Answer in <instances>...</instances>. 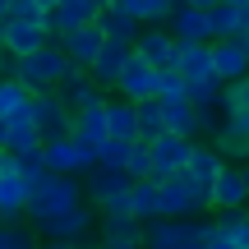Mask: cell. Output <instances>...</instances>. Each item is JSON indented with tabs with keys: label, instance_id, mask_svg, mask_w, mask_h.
Listing matches in <instances>:
<instances>
[{
	"label": "cell",
	"instance_id": "6da1fadb",
	"mask_svg": "<svg viewBox=\"0 0 249 249\" xmlns=\"http://www.w3.org/2000/svg\"><path fill=\"white\" fill-rule=\"evenodd\" d=\"M74 74V65L60 55V46H42L37 55H28V60H9V79L18 83V88H28L37 97V92H55L65 79Z\"/></svg>",
	"mask_w": 249,
	"mask_h": 249
},
{
	"label": "cell",
	"instance_id": "7a4b0ae2",
	"mask_svg": "<svg viewBox=\"0 0 249 249\" xmlns=\"http://www.w3.org/2000/svg\"><path fill=\"white\" fill-rule=\"evenodd\" d=\"M79 203H83V185H79V180H70V176H42L33 189H28L23 217H28V226H42V222L70 213V208H79Z\"/></svg>",
	"mask_w": 249,
	"mask_h": 249
},
{
	"label": "cell",
	"instance_id": "3957f363",
	"mask_svg": "<svg viewBox=\"0 0 249 249\" xmlns=\"http://www.w3.org/2000/svg\"><path fill=\"white\" fill-rule=\"evenodd\" d=\"M28 231L37 235V240H51V245H70V249H83L97 235V213H92L88 203H79V208H70V213H60V217H51V222H42V226H28Z\"/></svg>",
	"mask_w": 249,
	"mask_h": 249
},
{
	"label": "cell",
	"instance_id": "277c9868",
	"mask_svg": "<svg viewBox=\"0 0 249 249\" xmlns=\"http://www.w3.org/2000/svg\"><path fill=\"white\" fill-rule=\"evenodd\" d=\"M97 18H102V0H51V5H46L42 28H46L51 42H60L65 33L88 28V23H97Z\"/></svg>",
	"mask_w": 249,
	"mask_h": 249
},
{
	"label": "cell",
	"instance_id": "5b68a950",
	"mask_svg": "<svg viewBox=\"0 0 249 249\" xmlns=\"http://www.w3.org/2000/svg\"><path fill=\"white\" fill-rule=\"evenodd\" d=\"M42 161H46V176L83 180L92 166H97V152L83 148V143H74V139H55V143H42Z\"/></svg>",
	"mask_w": 249,
	"mask_h": 249
},
{
	"label": "cell",
	"instance_id": "8992f818",
	"mask_svg": "<svg viewBox=\"0 0 249 249\" xmlns=\"http://www.w3.org/2000/svg\"><path fill=\"white\" fill-rule=\"evenodd\" d=\"M157 208H161V222H198V217L208 213V203L180 176H171V180L157 185Z\"/></svg>",
	"mask_w": 249,
	"mask_h": 249
},
{
	"label": "cell",
	"instance_id": "52a82bcc",
	"mask_svg": "<svg viewBox=\"0 0 249 249\" xmlns=\"http://www.w3.org/2000/svg\"><path fill=\"white\" fill-rule=\"evenodd\" d=\"M28 120H33L42 143H55V139H70V120L74 116L65 111V102L55 92H37V97H28Z\"/></svg>",
	"mask_w": 249,
	"mask_h": 249
},
{
	"label": "cell",
	"instance_id": "ba28073f",
	"mask_svg": "<svg viewBox=\"0 0 249 249\" xmlns=\"http://www.w3.org/2000/svg\"><path fill=\"white\" fill-rule=\"evenodd\" d=\"M171 42H194V46H208L213 42V28H208V0H180L176 14L166 23Z\"/></svg>",
	"mask_w": 249,
	"mask_h": 249
},
{
	"label": "cell",
	"instance_id": "9c48e42d",
	"mask_svg": "<svg viewBox=\"0 0 249 249\" xmlns=\"http://www.w3.org/2000/svg\"><path fill=\"white\" fill-rule=\"evenodd\" d=\"M208 28H213V42L249 37V0H208Z\"/></svg>",
	"mask_w": 249,
	"mask_h": 249
},
{
	"label": "cell",
	"instance_id": "30bf717a",
	"mask_svg": "<svg viewBox=\"0 0 249 249\" xmlns=\"http://www.w3.org/2000/svg\"><path fill=\"white\" fill-rule=\"evenodd\" d=\"M249 203V185L240 166H222L217 180L208 185V213H240Z\"/></svg>",
	"mask_w": 249,
	"mask_h": 249
},
{
	"label": "cell",
	"instance_id": "8fae6325",
	"mask_svg": "<svg viewBox=\"0 0 249 249\" xmlns=\"http://www.w3.org/2000/svg\"><path fill=\"white\" fill-rule=\"evenodd\" d=\"M222 166H226V161L217 157V152L208 148V143H194V148H189L185 171H180V180H185V185H189V189H194V194L208 203V185L217 180V171H222Z\"/></svg>",
	"mask_w": 249,
	"mask_h": 249
},
{
	"label": "cell",
	"instance_id": "7c38bea8",
	"mask_svg": "<svg viewBox=\"0 0 249 249\" xmlns=\"http://www.w3.org/2000/svg\"><path fill=\"white\" fill-rule=\"evenodd\" d=\"M189 148L194 143L189 139H171V134H161L157 143H148V157H152V180H171V176H180L185 171V161H189Z\"/></svg>",
	"mask_w": 249,
	"mask_h": 249
},
{
	"label": "cell",
	"instance_id": "4fadbf2b",
	"mask_svg": "<svg viewBox=\"0 0 249 249\" xmlns=\"http://www.w3.org/2000/svg\"><path fill=\"white\" fill-rule=\"evenodd\" d=\"M116 97L139 107V102H157V70H148L143 60H129L124 74L116 79Z\"/></svg>",
	"mask_w": 249,
	"mask_h": 249
},
{
	"label": "cell",
	"instance_id": "5bb4252c",
	"mask_svg": "<svg viewBox=\"0 0 249 249\" xmlns=\"http://www.w3.org/2000/svg\"><path fill=\"white\" fill-rule=\"evenodd\" d=\"M134 60H143L148 70H171V55H176V42H171L166 28H143L139 37H134Z\"/></svg>",
	"mask_w": 249,
	"mask_h": 249
},
{
	"label": "cell",
	"instance_id": "9a60e30c",
	"mask_svg": "<svg viewBox=\"0 0 249 249\" xmlns=\"http://www.w3.org/2000/svg\"><path fill=\"white\" fill-rule=\"evenodd\" d=\"M55 46H60V55H65V60L74 65V70H88V65L97 60V51H102L107 42H102L97 23H88V28H74V33H65V37H60Z\"/></svg>",
	"mask_w": 249,
	"mask_h": 249
},
{
	"label": "cell",
	"instance_id": "2e32d148",
	"mask_svg": "<svg viewBox=\"0 0 249 249\" xmlns=\"http://www.w3.org/2000/svg\"><path fill=\"white\" fill-rule=\"evenodd\" d=\"M23 208H28V185L9 171V157L0 166V226H23Z\"/></svg>",
	"mask_w": 249,
	"mask_h": 249
},
{
	"label": "cell",
	"instance_id": "e0dca14e",
	"mask_svg": "<svg viewBox=\"0 0 249 249\" xmlns=\"http://www.w3.org/2000/svg\"><path fill=\"white\" fill-rule=\"evenodd\" d=\"M171 70H176V74H180L185 83L213 79V42H208V46H194V42H176V55H171Z\"/></svg>",
	"mask_w": 249,
	"mask_h": 249
},
{
	"label": "cell",
	"instance_id": "ac0fdd59",
	"mask_svg": "<svg viewBox=\"0 0 249 249\" xmlns=\"http://www.w3.org/2000/svg\"><path fill=\"white\" fill-rule=\"evenodd\" d=\"M55 97H60V102H65V111L74 116V111H92V107H102V102H107V92H102L83 70H74L70 79L55 88Z\"/></svg>",
	"mask_w": 249,
	"mask_h": 249
},
{
	"label": "cell",
	"instance_id": "d6986e66",
	"mask_svg": "<svg viewBox=\"0 0 249 249\" xmlns=\"http://www.w3.org/2000/svg\"><path fill=\"white\" fill-rule=\"evenodd\" d=\"M129 60H134V51H129V46H102V51H97V60H92L83 74H88V79L97 83L102 92H116V79L124 74V65H129Z\"/></svg>",
	"mask_w": 249,
	"mask_h": 249
},
{
	"label": "cell",
	"instance_id": "ffe728a7",
	"mask_svg": "<svg viewBox=\"0 0 249 249\" xmlns=\"http://www.w3.org/2000/svg\"><path fill=\"white\" fill-rule=\"evenodd\" d=\"M124 208H129V217H134L139 226L161 222V208H157V185H152V180H129V189H124Z\"/></svg>",
	"mask_w": 249,
	"mask_h": 249
},
{
	"label": "cell",
	"instance_id": "44dd1931",
	"mask_svg": "<svg viewBox=\"0 0 249 249\" xmlns=\"http://www.w3.org/2000/svg\"><path fill=\"white\" fill-rule=\"evenodd\" d=\"M97 249H143V226L134 217L97 222Z\"/></svg>",
	"mask_w": 249,
	"mask_h": 249
},
{
	"label": "cell",
	"instance_id": "7402d4cb",
	"mask_svg": "<svg viewBox=\"0 0 249 249\" xmlns=\"http://www.w3.org/2000/svg\"><path fill=\"white\" fill-rule=\"evenodd\" d=\"M213 79L222 83V88L249 79V65H245V55H240L235 42H213Z\"/></svg>",
	"mask_w": 249,
	"mask_h": 249
},
{
	"label": "cell",
	"instance_id": "603a6c76",
	"mask_svg": "<svg viewBox=\"0 0 249 249\" xmlns=\"http://www.w3.org/2000/svg\"><path fill=\"white\" fill-rule=\"evenodd\" d=\"M107 139H120V143H134V107L120 97H107Z\"/></svg>",
	"mask_w": 249,
	"mask_h": 249
},
{
	"label": "cell",
	"instance_id": "cb8c5ba5",
	"mask_svg": "<svg viewBox=\"0 0 249 249\" xmlns=\"http://www.w3.org/2000/svg\"><path fill=\"white\" fill-rule=\"evenodd\" d=\"M9 171H14V176L23 180L28 189H33L37 180L46 176V161H42V148H33V152H18V157H9Z\"/></svg>",
	"mask_w": 249,
	"mask_h": 249
},
{
	"label": "cell",
	"instance_id": "d4e9b609",
	"mask_svg": "<svg viewBox=\"0 0 249 249\" xmlns=\"http://www.w3.org/2000/svg\"><path fill=\"white\" fill-rule=\"evenodd\" d=\"M28 97H33V92H28V88H18L14 79H0V120L18 116V111L28 107Z\"/></svg>",
	"mask_w": 249,
	"mask_h": 249
},
{
	"label": "cell",
	"instance_id": "484cf974",
	"mask_svg": "<svg viewBox=\"0 0 249 249\" xmlns=\"http://www.w3.org/2000/svg\"><path fill=\"white\" fill-rule=\"evenodd\" d=\"M129 152H134V143L107 139V143L97 148V166H102V171H124V161H129Z\"/></svg>",
	"mask_w": 249,
	"mask_h": 249
},
{
	"label": "cell",
	"instance_id": "4316f807",
	"mask_svg": "<svg viewBox=\"0 0 249 249\" xmlns=\"http://www.w3.org/2000/svg\"><path fill=\"white\" fill-rule=\"evenodd\" d=\"M5 5H9L5 18H18V23H42L51 0H5Z\"/></svg>",
	"mask_w": 249,
	"mask_h": 249
},
{
	"label": "cell",
	"instance_id": "83f0119b",
	"mask_svg": "<svg viewBox=\"0 0 249 249\" xmlns=\"http://www.w3.org/2000/svg\"><path fill=\"white\" fill-rule=\"evenodd\" d=\"M157 102H185V79L176 70H157Z\"/></svg>",
	"mask_w": 249,
	"mask_h": 249
},
{
	"label": "cell",
	"instance_id": "f1b7e54d",
	"mask_svg": "<svg viewBox=\"0 0 249 249\" xmlns=\"http://www.w3.org/2000/svg\"><path fill=\"white\" fill-rule=\"evenodd\" d=\"M124 176H129V180H152V157H148L143 143H134L129 161H124ZM152 185H157V180H152Z\"/></svg>",
	"mask_w": 249,
	"mask_h": 249
},
{
	"label": "cell",
	"instance_id": "f546056e",
	"mask_svg": "<svg viewBox=\"0 0 249 249\" xmlns=\"http://www.w3.org/2000/svg\"><path fill=\"white\" fill-rule=\"evenodd\" d=\"M37 245H42V240H37L28 226H9V231L0 226V249H37Z\"/></svg>",
	"mask_w": 249,
	"mask_h": 249
},
{
	"label": "cell",
	"instance_id": "4dcf8cb0",
	"mask_svg": "<svg viewBox=\"0 0 249 249\" xmlns=\"http://www.w3.org/2000/svg\"><path fill=\"white\" fill-rule=\"evenodd\" d=\"M231 245H235V249H249V217H245V222H240V231H235V235H231Z\"/></svg>",
	"mask_w": 249,
	"mask_h": 249
},
{
	"label": "cell",
	"instance_id": "1f68e13d",
	"mask_svg": "<svg viewBox=\"0 0 249 249\" xmlns=\"http://www.w3.org/2000/svg\"><path fill=\"white\" fill-rule=\"evenodd\" d=\"M235 46H240V55H245V65H249V37H240Z\"/></svg>",
	"mask_w": 249,
	"mask_h": 249
},
{
	"label": "cell",
	"instance_id": "d6a6232c",
	"mask_svg": "<svg viewBox=\"0 0 249 249\" xmlns=\"http://www.w3.org/2000/svg\"><path fill=\"white\" fill-rule=\"evenodd\" d=\"M0 79H9V60H5V55H0Z\"/></svg>",
	"mask_w": 249,
	"mask_h": 249
},
{
	"label": "cell",
	"instance_id": "836d02e7",
	"mask_svg": "<svg viewBox=\"0 0 249 249\" xmlns=\"http://www.w3.org/2000/svg\"><path fill=\"white\" fill-rule=\"evenodd\" d=\"M37 249H70V245H51V240H42V245H37Z\"/></svg>",
	"mask_w": 249,
	"mask_h": 249
},
{
	"label": "cell",
	"instance_id": "e575fe53",
	"mask_svg": "<svg viewBox=\"0 0 249 249\" xmlns=\"http://www.w3.org/2000/svg\"><path fill=\"white\" fill-rule=\"evenodd\" d=\"M5 14H9V5H5V0H0V23H5Z\"/></svg>",
	"mask_w": 249,
	"mask_h": 249
},
{
	"label": "cell",
	"instance_id": "d590c367",
	"mask_svg": "<svg viewBox=\"0 0 249 249\" xmlns=\"http://www.w3.org/2000/svg\"><path fill=\"white\" fill-rule=\"evenodd\" d=\"M240 171H245V185H249V161H245V166H240Z\"/></svg>",
	"mask_w": 249,
	"mask_h": 249
},
{
	"label": "cell",
	"instance_id": "8d00e7d4",
	"mask_svg": "<svg viewBox=\"0 0 249 249\" xmlns=\"http://www.w3.org/2000/svg\"><path fill=\"white\" fill-rule=\"evenodd\" d=\"M0 166H5V152H0Z\"/></svg>",
	"mask_w": 249,
	"mask_h": 249
}]
</instances>
